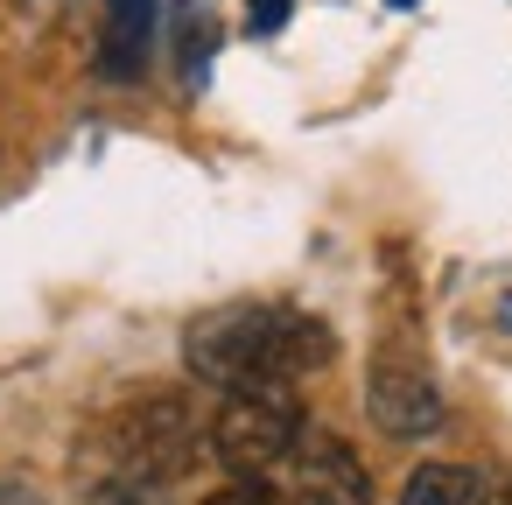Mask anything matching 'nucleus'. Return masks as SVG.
<instances>
[{
  "mask_svg": "<svg viewBox=\"0 0 512 505\" xmlns=\"http://www.w3.org/2000/svg\"><path fill=\"white\" fill-rule=\"evenodd\" d=\"M365 414L393 442H414V435H435L449 407H442V386L428 379V365L414 351H379L365 372Z\"/></svg>",
  "mask_w": 512,
  "mask_h": 505,
  "instance_id": "nucleus-5",
  "label": "nucleus"
},
{
  "mask_svg": "<svg viewBox=\"0 0 512 505\" xmlns=\"http://www.w3.org/2000/svg\"><path fill=\"white\" fill-rule=\"evenodd\" d=\"M92 505H176L169 498V484H155V477H99L92 484Z\"/></svg>",
  "mask_w": 512,
  "mask_h": 505,
  "instance_id": "nucleus-8",
  "label": "nucleus"
},
{
  "mask_svg": "<svg viewBox=\"0 0 512 505\" xmlns=\"http://www.w3.org/2000/svg\"><path fill=\"white\" fill-rule=\"evenodd\" d=\"M491 505H512V477H505V484H498V491H491Z\"/></svg>",
  "mask_w": 512,
  "mask_h": 505,
  "instance_id": "nucleus-12",
  "label": "nucleus"
},
{
  "mask_svg": "<svg viewBox=\"0 0 512 505\" xmlns=\"http://www.w3.org/2000/svg\"><path fill=\"white\" fill-rule=\"evenodd\" d=\"M400 505H477V470H463V463H421L400 484Z\"/></svg>",
  "mask_w": 512,
  "mask_h": 505,
  "instance_id": "nucleus-6",
  "label": "nucleus"
},
{
  "mask_svg": "<svg viewBox=\"0 0 512 505\" xmlns=\"http://www.w3.org/2000/svg\"><path fill=\"white\" fill-rule=\"evenodd\" d=\"M106 449H113V470H120V477H155V484H169V477H183V470L197 463L204 428H197V414H190L183 393H148V400H134V407H120V414L106 421ZM113 470H106V477H113Z\"/></svg>",
  "mask_w": 512,
  "mask_h": 505,
  "instance_id": "nucleus-2",
  "label": "nucleus"
},
{
  "mask_svg": "<svg viewBox=\"0 0 512 505\" xmlns=\"http://www.w3.org/2000/svg\"><path fill=\"white\" fill-rule=\"evenodd\" d=\"M0 505H50L29 477H0Z\"/></svg>",
  "mask_w": 512,
  "mask_h": 505,
  "instance_id": "nucleus-11",
  "label": "nucleus"
},
{
  "mask_svg": "<svg viewBox=\"0 0 512 505\" xmlns=\"http://www.w3.org/2000/svg\"><path fill=\"white\" fill-rule=\"evenodd\" d=\"M295 435H302L295 393L288 386H246V393H225V407L211 421V456L232 477H267V470H281Z\"/></svg>",
  "mask_w": 512,
  "mask_h": 505,
  "instance_id": "nucleus-3",
  "label": "nucleus"
},
{
  "mask_svg": "<svg viewBox=\"0 0 512 505\" xmlns=\"http://www.w3.org/2000/svg\"><path fill=\"white\" fill-rule=\"evenodd\" d=\"M281 505H372V477H365V456L330 435V428H309L295 435V449L281 456Z\"/></svg>",
  "mask_w": 512,
  "mask_h": 505,
  "instance_id": "nucleus-4",
  "label": "nucleus"
},
{
  "mask_svg": "<svg viewBox=\"0 0 512 505\" xmlns=\"http://www.w3.org/2000/svg\"><path fill=\"white\" fill-rule=\"evenodd\" d=\"M288 15H295V0H246V29L253 36H281Z\"/></svg>",
  "mask_w": 512,
  "mask_h": 505,
  "instance_id": "nucleus-10",
  "label": "nucleus"
},
{
  "mask_svg": "<svg viewBox=\"0 0 512 505\" xmlns=\"http://www.w3.org/2000/svg\"><path fill=\"white\" fill-rule=\"evenodd\" d=\"M386 8H414V0H386Z\"/></svg>",
  "mask_w": 512,
  "mask_h": 505,
  "instance_id": "nucleus-13",
  "label": "nucleus"
},
{
  "mask_svg": "<svg viewBox=\"0 0 512 505\" xmlns=\"http://www.w3.org/2000/svg\"><path fill=\"white\" fill-rule=\"evenodd\" d=\"M148 22L155 0H113V43H106V71H134L148 50Z\"/></svg>",
  "mask_w": 512,
  "mask_h": 505,
  "instance_id": "nucleus-7",
  "label": "nucleus"
},
{
  "mask_svg": "<svg viewBox=\"0 0 512 505\" xmlns=\"http://www.w3.org/2000/svg\"><path fill=\"white\" fill-rule=\"evenodd\" d=\"M183 358L204 386L218 393H246V386H295L309 372H323L337 358V337L309 316V309H281V302H239V309H211L190 323Z\"/></svg>",
  "mask_w": 512,
  "mask_h": 505,
  "instance_id": "nucleus-1",
  "label": "nucleus"
},
{
  "mask_svg": "<svg viewBox=\"0 0 512 505\" xmlns=\"http://www.w3.org/2000/svg\"><path fill=\"white\" fill-rule=\"evenodd\" d=\"M197 505H281V491L260 484V477H239V484H225V491H211V498H197Z\"/></svg>",
  "mask_w": 512,
  "mask_h": 505,
  "instance_id": "nucleus-9",
  "label": "nucleus"
}]
</instances>
